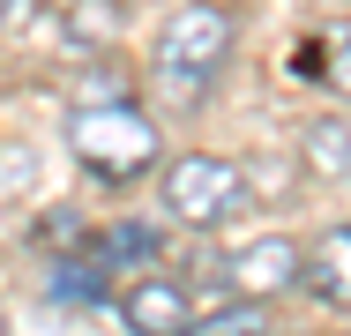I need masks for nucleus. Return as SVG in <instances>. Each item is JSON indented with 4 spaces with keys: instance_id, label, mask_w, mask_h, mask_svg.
Returning <instances> with one entry per match:
<instances>
[{
    "instance_id": "obj_1",
    "label": "nucleus",
    "mask_w": 351,
    "mask_h": 336,
    "mask_svg": "<svg viewBox=\"0 0 351 336\" xmlns=\"http://www.w3.org/2000/svg\"><path fill=\"white\" fill-rule=\"evenodd\" d=\"M232 45H239L232 8H217V0H180V8L165 15V30H157V82H165L172 97H202L217 75H224Z\"/></svg>"
},
{
    "instance_id": "obj_2",
    "label": "nucleus",
    "mask_w": 351,
    "mask_h": 336,
    "mask_svg": "<svg viewBox=\"0 0 351 336\" xmlns=\"http://www.w3.org/2000/svg\"><path fill=\"white\" fill-rule=\"evenodd\" d=\"M68 149L105 187H128V180H142L157 165V120L135 97L128 105H82V112H68Z\"/></svg>"
},
{
    "instance_id": "obj_3",
    "label": "nucleus",
    "mask_w": 351,
    "mask_h": 336,
    "mask_svg": "<svg viewBox=\"0 0 351 336\" xmlns=\"http://www.w3.org/2000/svg\"><path fill=\"white\" fill-rule=\"evenodd\" d=\"M157 195H165V209H172L180 224L217 232V224H232V217L247 209V172H239L232 157H217V149H187V157L165 165Z\"/></svg>"
},
{
    "instance_id": "obj_4",
    "label": "nucleus",
    "mask_w": 351,
    "mask_h": 336,
    "mask_svg": "<svg viewBox=\"0 0 351 336\" xmlns=\"http://www.w3.org/2000/svg\"><path fill=\"white\" fill-rule=\"evenodd\" d=\"M224 276H232L247 299H269V307H277L284 291H299V276H306V247H299V239H254V247H239V254L224 262Z\"/></svg>"
},
{
    "instance_id": "obj_5",
    "label": "nucleus",
    "mask_w": 351,
    "mask_h": 336,
    "mask_svg": "<svg viewBox=\"0 0 351 336\" xmlns=\"http://www.w3.org/2000/svg\"><path fill=\"white\" fill-rule=\"evenodd\" d=\"M120 322L135 336H180L195 322V291H187L180 276H135V284L120 291Z\"/></svg>"
},
{
    "instance_id": "obj_6",
    "label": "nucleus",
    "mask_w": 351,
    "mask_h": 336,
    "mask_svg": "<svg viewBox=\"0 0 351 336\" xmlns=\"http://www.w3.org/2000/svg\"><path fill=\"white\" fill-rule=\"evenodd\" d=\"M314 299H329V307H351V224H329V232H314V247H306V276H299Z\"/></svg>"
},
{
    "instance_id": "obj_7",
    "label": "nucleus",
    "mask_w": 351,
    "mask_h": 336,
    "mask_svg": "<svg viewBox=\"0 0 351 336\" xmlns=\"http://www.w3.org/2000/svg\"><path fill=\"white\" fill-rule=\"evenodd\" d=\"M299 157H306V172H314V180L351 187V112H322V120H306Z\"/></svg>"
},
{
    "instance_id": "obj_8",
    "label": "nucleus",
    "mask_w": 351,
    "mask_h": 336,
    "mask_svg": "<svg viewBox=\"0 0 351 336\" xmlns=\"http://www.w3.org/2000/svg\"><path fill=\"white\" fill-rule=\"evenodd\" d=\"M269 329H277V307L269 299H232L217 314H195L180 336H269Z\"/></svg>"
},
{
    "instance_id": "obj_9",
    "label": "nucleus",
    "mask_w": 351,
    "mask_h": 336,
    "mask_svg": "<svg viewBox=\"0 0 351 336\" xmlns=\"http://www.w3.org/2000/svg\"><path fill=\"white\" fill-rule=\"evenodd\" d=\"M120 23H128V0H68V15H60L68 45H112Z\"/></svg>"
},
{
    "instance_id": "obj_10",
    "label": "nucleus",
    "mask_w": 351,
    "mask_h": 336,
    "mask_svg": "<svg viewBox=\"0 0 351 336\" xmlns=\"http://www.w3.org/2000/svg\"><path fill=\"white\" fill-rule=\"evenodd\" d=\"M105 247H90V262L97 269H142V262H157V224H112V232H97Z\"/></svg>"
},
{
    "instance_id": "obj_11",
    "label": "nucleus",
    "mask_w": 351,
    "mask_h": 336,
    "mask_svg": "<svg viewBox=\"0 0 351 336\" xmlns=\"http://www.w3.org/2000/svg\"><path fill=\"white\" fill-rule=\"evenodd\" d=\"M68 97H75V112H82V105H128V75H120L112 60L75 67V75H68Z\"/></svg>"
},
{
    "instance_id": "obj_12",
    "label": "nucleus",
    "mask_w": 351,
    "mask_h": 336,
    "mask_svg": "<svg viewBox=\"0 0 351 336\" xmlns=\"http://www.w3.org/2000/svg\"><path fill=\"white\" fill-rule=\"evenodd\" d=\"M90 299H105V269L90 262V254H82V262H60L53 269V307H90Z\"/></svg>"
},
{
    "instance_id": "obj_13",
    "label": "nucleus",
    "mask_w": 351,
    "mask_h": 336,
    "mask_svg": "<svg viewBox=\"0 0 351 336\" xmlns=\"http://www.w3.org/2000/svg\"><path fill=\"white\" fill-rule=\"evenodd\" d=\"M30 239H45V247H53V254H60V262H68L75 247H82V239H97V232H82V209H45V217H38V232H30Z\"/></svg>"
},
{
    "instance_id": "obj_14",
    "label": "nucleus",
    "mask_w": 351,
    "mask_h": 336,
    "mask_svg": "<svg viewBox=\"0 0 351 336\" xmlns=\"http://www.w3.org/2000/svg\"><path fill=\"white\" fill-rule=\"evenodd\" d=\"M30 172H38V157H30V149H0V195H15Z\"/></svg>"
},
{
    "instance_id": "obj_15",
    "label": "nucleus",
    "mask_w": 351,
    "mask_h": 336,
    "mask_svg": "<svg viewBox=\"0 0 351 336\" xmlns=\"http://www.w3.org/2000/svg\"><path fill=\"white\" fill-rule=\"evenodd\" d=\"M329 75H337V90H344V97H351V45H344V53H337V67H329Z\"/></svg>"
},
{
    "instance_id": "obj_16",
    "label": "nucleus",
    "mask_w": 351,
    "mask_h": 336,
    "mask_svg": "<svg viewBox=\"0 0 351 336\" xmlns=\"http://www.w3.org/2000/svg\"><path fill=\"white\" fill-rule=\"evenodd\" d=\"M0 336H8V307H0Z\"/></svg>"
},
{
    "instance_id": "obj_17",
    "label": "nucleus",
    "mask_w": 351,
    "mask_h": 336,
    "mask_svg": "<svg viewBox=\"0 0 351 336\" xmlns=\"http://www.w3.org/2000/svg\"><path fill=\"white\" fill-rule=\"evenodd\" d=\"M0 8H8V0H0Z\"/></svg>"
}]
</instances>
